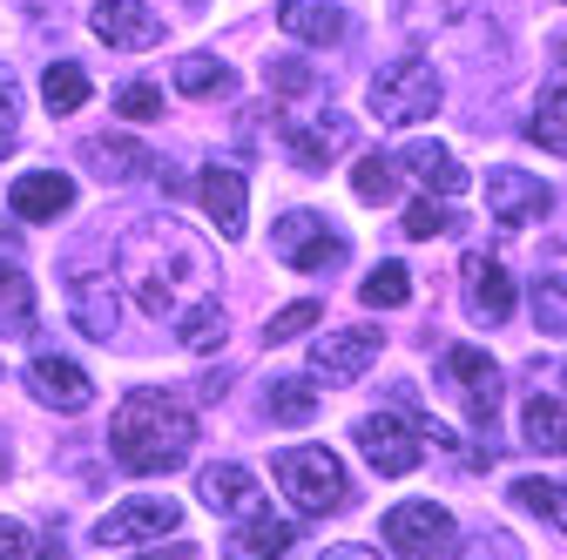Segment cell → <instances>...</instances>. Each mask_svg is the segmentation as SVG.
<instances>
[{"label": "cell", "mask_w": 567, "mask_h": 560, "mask_svg": "<svg viewBox=\"0 0 567 560\" xmlns=\"http://www.w3.org/2000/svg\"><path fill=\"white\" fill-rule=\"evenodd\" d=\"M189 446H196L189 405L169 398V392H156V385L128 392V398L115 405V418H109V453H115L128 473H142V479L176 473V466L189 459Z\"/></svg>", "instance_id": "1"}, {"label": "cell", "mask_w": 567, "mask_h": 560, "mask_svg": "<svg viewBox=\"0 0 567 560\" xmlns=\"http://www.w3.org/2000/svg\"><path fill=\"white\" fill-rule=\"evenodd\" d=\"M270 479L284 486V500L298 514H338L351 500V479H344V459L331 446H284L270 459Z\"/></svg>", "instance_id": "2"}, {"label": "cell", "mask_w": 567, "mask_h": 560, "mask_svg": "<svg viewBox=\"0 0 567 560\" xmlns=\"http://www.w3.org/2000/svg\"><path fill=\"white\" fill-rule=\"evenodd\" d=\"M440 102H446V82H440V68L419 61V54H399L392 68H379V82H372V115L385 128H412L425 115H440Z\"/></svg>", "instance_id": "3"}, {"label": "cell", "mask_w": 567, "mask_h": 560, "mask_svg": "<svg viewBox=\"0 0 567 560\" xmlns=\"http://www.w3.org/2000/svg\"><path fill=\"white\" fill-rule=\"evenodd\" d=\"M379 533H385V547H392L399 560H453V547H460L453 514L433 507V500H399V507L379 520Z\"/></svg>", "instance_id": "4"}, {"label": "cell", "mask_w": 567, "mask_h": 560, "mask_svg": "<svg viewBox=\"0 0 567 560\" xmlns=\"http://www.w3.org/2000/svg\"><path fill=\"white\" fill-rule=\"evenodd\" d=\"M176 527H183V507L169 494H135L115 514H102L95 547H150V540H169Z\"/></svg>", "instance_id": "5"}, {"label": "cell", "mask_w": 567, "mask_h": 560, "mask_svg": "<svg viewBox=\"0 0 567 560\" xmlns=\"http://www.w3.org/2000/svg\"><path fill=\"white\" fill-rule=\"evenodd\" d=\"M270 250L291 270H305V277H324V270L344 263V237L324 230V217H311V209H291V217L270 230Z\"/></svg>", "instance_id": "6"}, {"label": "cell", "mask_w": 567, "mask_h": 560, "mask_svg": "<svg viewBox=\"0 0 567 560\" xmlns=\"http://www.w3.org/2000/svg\"><path fill=\"white\" fill-rule=\"evenodd\" d=\"M446 385L466 398V418L473 426H493V412H501V365H493L480 344H453V352L440 359Z\"/></svg>", "instance_id": "7"}, {"label": "cell", "mask_w": 567, "mask_h": 560, "mask_svg": "<svg viewBox=\"0 0 567 560\" xmlns=\"http://www.w3.org/2000/svg\"><path fill=\"white\" fill-rule=\"evenodd\" d=\"M359 453L385 473V479H405L419 459H425V439H419V426H405V418H392V412H365L359 418Z\"/></svg>", "instance_id": "8"}, {"label": "cell", "mask_w": 567, "mask_h": 560, "mask_svg": "<svg viewBox=\"0 0 567 560\" xmlns=\"http://www.w3.org/2000/svg\"><path fill=\"white\" fill-rule=\"evenodd\" d=\"M379 324H344V331H324L311 344V372L331 378V385H351V378H365V365L379 359Z\"/></svg>", "instance_id": "9"}, {"label": "cell", "mask_w": 567, "mask_h": 560, "mask_svg": "<svg viewBox=\"0 0 567 560\" xmlns=\"http://www.w3.org/2000/svg\"><path fill=\"white\" fill-rule=\"evenodd\" d=\"M547 209H554V189L540 176H527L514 163L486 169V217H501V224H540Z\"/></svg>", "instance_id": "10"}, {"label": "cell", "mask_w": 567, "mask_h": 560, "mask_svg": "<svg viewBox=\"0 0 567 560\" xmlns=\"http://www.w3.org/2000/svg\"><path fill=\"white\" fill-rule=\"evenodd\" d=\"M89 28L109 41V54H142V48L163 41V14H150L142 0H95Z\"/></svg>", "instance_id": "11"}, {"label": "cell", "mask_w": 567, "mask_h": 560, "mask_svg": "<svg viewBox=\"0 0 567 560\" xmlns=\"http://www.w3.org/2000/svg\"><path fill=\"white\" fill-rule=\"evenodd\" d=\"M28 392H34L41 405H54V412H89V405H95V378H89L75 359H61V352H41V359L28 365Z\"/></svg>", "instance_id": "12"}, {"label": "cell", "mask_w": 567, "mask_h": 560, "mask_svg": "<svg viewBox=\"0 0 567 560\" xmlns=\"http://www.w3.org/2000/svg\"><path fill=\"white\" fill-rule=\"evenodd\" d=\"M8 209H14L21 224L68 217V209H75V176H61V169H28V176H14V189H8Z\"/></svg>", "instance_id": "13"}, {"label": "cell", "mask_w": 567, "mask_h": 560, "mask_svg": "<svg viewBox=\"0 0 567 560\" xmlns=\"http://www.w3.org/2000/svg\"><path fill=\"white\" fill-rule=\"evenodd\" d=\"M196 196H203V209H209V224L237 243L244 224H250V189H244V176H237V169H203V176H196Z\"/></svg>", "instance_id": "14"}, {"label": "cell", "mask_w": 567, "mask_h": 560, "mask_svg": "<svg viewBox=\"0 0 567 560\" xmlns=\"http://www.w3.org/2000/svg\"><path fill=\"white\" fill-rule=\"evenodd\" d=\"M68 318H75L89 338H109V331L122 324V298H115V284H109V277L75 270V277H68Z\"/></svg>", "instance_id": "15"}, {"label": "cell", "mask_w": 567, "mask_h": 560, "mask_svg": "<svg viewBox=\"0 0 567 560\" xmlns=\"http://www.w3.org/2000/svg\"><path fill=\"white\" fill-rule=\"evenodd\" d=\"M277 28L291 34V41H311V48H338L351 21H344L338 0H284V8H277Z\"/></svg>", "instance_id": "16"}, {"label": "cell", "mask_w": 567, "mask_h": 560, "mask_svg": "<svg viewBox=\"0 0 567 560\" xmlns=\"http://www.w3.org/2000/svg\"><path fill=\"white\" fill-rule=\"evenodd\" d=\"M466 311L486 318V324H507L514 318V277L493 257H466Z\"/></svg>", "instance_id": "17"}, {"label": "cell", "mask_w": 567, "mask_h": 560, "mask_svg": "<svg viewBox=\"0 0 567 560\" xmlns=\"http://www.w3.org/2000/svg\"><path fill=\"white\" fill-rule=\"evenodd\" d=\"M291 547H298L291 520H277L270 507H250L244 527H237V540H230V560H284Z\"/></svg>", "instance_id": "18"}, {"label": "cell", "mask_w": 567, "mask_h": 560, "mask_svg": "<svg viewBox=\"0 0 567 560\" xmlns=\"http://www.w3.org/2000/svg\"><path fill=\"white\" fill-rule=\"evenodd\" d=\"M399 163H405V176H419L433 196H460V189L473 183V176H466V163H460L446 143H405V149H399Z\"/></svg>", "instance_id": "19"}, {"label": "cell", "mask_w": 567, "mask_h": 560, "mask_svg": "<svg viewBox=\"0 0 567 560\" xmlns=\"http://www.w3.org/2000/svg\"><path fill=\"white\" fill-rule=\"evenodd\" d=\"M527 135H534L547 156H567V61L540 82V102H534V115H527Z\"/></svg>", "instance_id": "20"}, {"label": "cell", "mask_w": 567, "mask_h": 560, "mask_svg": "<svg viewBox=\"0 0 567 560\" xmlns=\"http://www.w3.org/2000/svg\"><path fill=\"white\" fill-rule=\"evenodd\" d=\"M196 494H203V507H217V514H250V507H264L250 466H230V459H224V466H203Z\"/></svg>", "instance_id": "21"}, {"label": "cell", "mask_w": 567, "mask_h": 560, "mask_svg": "<svg viewBox=\"0 0 567 560\" xmlns=\"http://www.w3.org/2000/svg\"><path fill=\"white\" fill-rule=\"evenodd\" d=\"M344 149H351V122H344V115H324V122L291 128V156H298V169H324V163L344 156Z\"/></svg>", "instance_id": "22"}, {"label": "cell", "mask_w": 567, "mask_h": 560, "mask_svg": "<svg viewBox=\"0 0 567 560\" xmlns=\"http://www.w3.org/2000/svg\"><path fill=\"white\" fill-rule=\"evenodd\" d=\"M520 439H527L534 453H567V405L547 398V392H534L527 412H520Z\"/></svg>", "instance_id": "23"}, {"label": "cell", "mask_w": 567, "mask_h": 560, "mask_svg": "<svg viewBox=\"0 0 567 560\" xmlns=\"http://www.w3.org/2000/svg\"><path fill=\"white\" fill-rule=\"evenodd\" d=\"M34 331V284L28 270L0 263V338H28Z\"/></svg>", "instance_id": "24"}, {"label": "cell", "mask_w": 567, "mask_h": 560, "mask_svg": "<svg viewBox=\"0 0 567 560\" xmlns=\"http://www.w3.org/2000/svg\"><path fill=\"white\" fill-rule=\"evenodd\" d=\"M89 163L102 169V183H142L156 156L135 149V143H122V135H102V143H89Z\"/></svg>", "instance_id": "25"}, {"label": "cell", "mask_w": 567, "mask_h": 560, "mask_svg": "<svg viewBox=\"0 0 567 560\" xmlns=\"http://www.w3.org/2000/svg\"><path fill=\"white\" fill-rule=\"evenodd\" d=\"M176 338H183V352H196V359L224 352V338H230L224 304H189V311H183V324H176Z\"/></svg>", "instance_id": "26"}, {"label": "cell", "mask_w": 567, "mask_h": 560, "mask_svg": "<svg viewBox=\"0 0 567 560\" xmlns=\"http://www.w3.org/2000/svg\"><path fill=\"white\" fill-rule=\"evenodd\" d=\"M41 102H48L54 115H75V108H89V68H75V61H54L48 75H41Z\"/></svg>", "instance_id": "27"}, {"label": "cell", "mask_w": 567, "mask_h": 560, "mask_svg": "<svg viewBox=\"0 0 567 560\" xmlns=\"http://www.w3.org/2000/svg\"><path fill=\"white\" fill-rule=\"evenodd\" d=\"M514 507H527V514H540L547 527H560L567 533V479H514Z\"/></svg>", "instance_id": "28"}, {"label": "cell", "mask_w": 567, "mask_h": 560, "mask_svg": "<svg viewBox=\"0 0 567 560\" xmlns=\"http://www.w3.org/2000/svg\"><path fill=\"white\" fill-rule=\"evenodd\" d=\"M264 405H270V418H284V426H311V412H318V385H311V378H270Z\"/></svg>", "instance_id": "29"}, {"label": "cell", "mask_w": 567, "mask_h": 560, "mask_svg": "<svg viewBox=\"0 0 567 560\" xmlns=\"http://www.w3.org/2000/svg\"><path fill=\"white\" fill-rule=\"evenodd\" d=\"M176 89L183 95H230V68L217 54H183L176 61Z\"/></svg>", "instance_id": "30"}, {"label": "cell", "mask_w": 567, "mask_h": 560, "mask_svg": "<svg viewBox=\"0 0 567 560\" xmlns=\"http://www.w3.org/2000/svg\"><path fill=\"white\" fill-rule=\"evenodd\" d=\"M359 298L372 304V311H399L405 298H412V277H405V263H379L365 284H359Z\"/></svg>", "instance_id": "31"}, {"label": "cell", "mask_w": 567, "mask_h": 560, "mask_svg": "<svg viewBox=\"0 0 567 560\" xmlns=\"http://www.w3.org/2000/svg\"><path fill=\"white\" fill-rule=\"evenodd\" d=\"M473 14V0H412V8H399V21L412 28V34H425V28H453V21H466Z\"/></svg>", "instance_id": "32"}, {"label": "cell", "mask_w": 567, "mask_h": 560, "mask_svg": "<svg viewBox=\"0 0 567 560\" xmlns=\"http://www.w3.org/2000/svg\"><path fill=\"white\" fill-rule=\"evenodd\" d=\"M534 324H540V331H554V338L567 331V277H560V270L534 284Z\"/></svg>", "instance_id": "33"}, {"label": "cell", "mask_w": 567, "mask_h": 560, "mask_svg": "<svg viewBox=\"0 0 567 560\" xmlns=\"http://www.w3.org/2000/svg\"><path fill=\"white\" fill-rule=\"evenodd\" d=\"M264 82H270L277 95H311V89H318V68L298 61V54H277V61L264 68Z\"/></svg>", "instance_id": "34"}, {"label": "cell", "mask_w": 567, "mask_h": 560, "mask_svg": "<svg viewBox=\"0 0 567 560\" xmlns=\"http://www.w3.org/2000/svg\"><path fill=\"white\" fill-rule=\"evenodd\" d=\"M460 217L446 203H433V196H419V203H405V237H446Z\"/></svg>", "instance_id": "35"}, {"label": "cell", "mask_w": 567, "mask_h": 560, "mask_svg": "<svg viewBox=\"0 0 567 560\" xmlns=\"http://www.w3.org/2000/svg\"><path fill=\"white\" fill-rule=\"evenodd\" d=\"M318 318H324V311H318L311 298H305V304H284V311H277V318L264 324V338H270V344H291V338H305V331H311Z\"/></svg>", "instance_id": "36"}, {"label": "cell", "mask_w": 567, "mask_h": 560, "mask_svg": "<svg viewBox=\"0 0 567 560\" xmlns=\"http://www.w3.org/2000/svg\"><path fill=\"white\" fill-rule=\"evenodd\" d=\"M351 189H359L365 203H392V189H399V183H392V163H385V156H365L359 169H351Z\"/></svg>", "instance_id": "37"}, {"label": "cell", "mask_w": 567, "mask_h": 560, "mask_svg": "<svg viewBox=\"0 0 567 560\" xmlns=\"http://www.w3.org/2000/svg\"><path fill=\"white\" fill-rule=\"evenodd\" d=\"M115 108H122L128 122H156V115H163V89H150V82H128V89L115 95Z\"/></svg>", "instance_id": "38"}, {"label": "cell", "mask_w": 567, "mask_h": 560, "mask_svg": "<svg viewBox=\"0 0 567 560\" xmlns=\"http://www.w3.org/2000/svg\"><path fill=\"white\" fill-rule=\"evenodd\" d=\"M14 82H8V68H0V149H14Z\"/></svg>", "instance_id": "39"}, {"label": "cell", "mask_w": 567, "mask_h": 560, "mask_svg": "<svg viewBox=\"0 0 567 560\" xmlns=\"http://www.w3.org/2000/svg\"><path fill=\"white\" fill-rule=\"evenodd\" d=\"M0 560H28V527L21 520H0Z\"/></svg>", "instance_id": "40"}, {"label": "cell", "mask_w": 567, "mask_h": 560, "mask_svg": "<svg viewBox=\"0 0 567 560\" xmlns=\"http://www.w3.org/2000/svg\"><path fill=\"white\" fill-rule=\"evenodd\" d=\"M318 560H379V553H372V547H324Z\"/></svg>", "instance_id": "41"}, {"label": "cell", "mask_w": 567, "mask_h": 560, "mask_svg": "<svg viewBox=\"0 0 567 560\" xmlns=\"http://www.w3.org/2000/svg\"><path fill=\"white\" fill-rule=\"evenodd\" d=\"M142 560H189V547H163V553H142Z\"/></svg>", "instance_id": "42"}, {"label": "cell", "mask_w": 567, "mask_h": 560, "mask_svg": "<svg viewBox=\"0 0 567 560\" xmlns=\"http://www.w3.org/2000/svg\"><path fill=\"white\" fill-rule=\"evenodd\" d=\"M34 560H68V553H61V547H41V553H34Z\"/></svg>", "instance_id": "43"}, {"label": "cell", "mask_w": 567, "mask_h": 560, "mask_svg": "<svg viewBox=\"0 0 567 560\" xmlns=\"http://www.w3.org/2000/svg\"><path fill=\"white\" fill-rule=\"evenodd\" d=\"M560 8H567V0H560Z\"/></svg>", "instance_id": "44"}, {"label": "cell", "mask_w": 567, "mask_h": 560, "mask_svg": "<svg viewBox=\"0 0 567 560\" xmlns=\"http://www.w3.org/2000/svg\"><path fill=\"white\" fill-rule=\"evenodd\" d=\"M560 378H567V372H560Z\"/></svg>", "instance_id": "45"}]
</instances>
